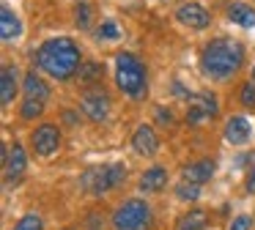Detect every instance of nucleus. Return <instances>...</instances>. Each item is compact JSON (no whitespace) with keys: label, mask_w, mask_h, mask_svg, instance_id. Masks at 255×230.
<instances>
[{"label":"nucleus","mask_w":255,"mask_h":230,"mask_svg":"<svg viewBox=\"0 0 255 230\" xmlns=\"http://www.w3.org/2000/svg\"><path fill=\"white\" fill-rule=\"evenodd\" d=\"M244 63V47L233 38H214L200 52V69L211 80H228Z\"/></svg>","instance_id":"1"},{"label":"nucleus","mask_w":255,"mask_h":230,"mask_svg":"<svg viewBox=\"0 0 255 230\" xmlns=\"http://www.w3.org/2000/svg\"><path fill=\"white\" fill-rule=\"evenodd\" d=\"M39 66L55 80H69V77L77 74V69L83 66V55L80 47L72 38H50L39 47L36 52Z\"/></svg>","instance_id":"2"},{"label":"nucleus","mask_w":255,"mask_h":230,"mask_svg":"<svg viewBox=\"0 0 255 230\" xmlns=\"http://www.w3.org/2000/svg\"><path fill=\"white\" fill-rule=\"evenodd\" d=\"M116 82L124 93L132 99L145 96V69L132 52H118L116 55Z\"/></svg>","instance_id":"3"},{"label":"nucleus","mask_w":255,"mask_h":230,"mask_svg":"<svg viewBox=\"0 0 255 230\" xmlns=\"http://www.w3.org/2000/svg\"><path fill=\"white\" fill-rule=\"evenodd\" d=\"M151 208L143 200H127L113 211V230H148Z\"/></svg>","instance_id":"4"},{"label":"nucleus","mask_w":255,"mask_h":230,"mask_svg":"<svg viewBox=\"0 0 255 230\" xmlns=\"http://www.w3.org/2000/svg\"><path fill=\"white\" fill-rule=\"evenodd\" d=\"M127 181V167L124 164H107V167H91L83 175V186L91 195H105Z\"/></svg>","instance_id":"5"},{"label":"nucleus","mask_w":255,"mask_h":230,"mask_svg":"<svg viewBox=\"0 0 255 230\" xmlns=\"http://www.w3.org/2000/svg\"><path fill=\"white\" fill-rule=\"evenodd\" d=\"M217 115V99L211 93H198L189 99V110H187V123L200 126L206 120H211Z\"/></svg>","instance_id":"6"},{"label":"nucleus","mask_w":255,"mask_h":230,"mask_svg":"<svg viewBox=\"0 0 255 230\" xmlns=\"http://www.w3.org/2000/svg\"><path fill=\"white\" fill-rule=\"evenodd\" d=\"M80 107L91 120H105L107 113H110V96L105 91H88L80 99Z\"/></svg>","instance_id":"7"},{"label":"nucleus","mask_w":255,"mask_h":230,"mask_svg":"<svg viewBox=\"0 0 255 230\" xmlns=\"http://www.w3.org/2000/svg\"><path fill=\"white\" fill-rule=\"evenodd\" d=\"M33 148L36 153H41V156H50V153L58 151V145H61V131H58V126L52 123H41L39 129L33 131Z\"/></svg>","instance_id":"8"},{"label":"nucleus","mask_w":255,"mask_h":230,"mask_svg":"<svg viewBox=\"0 0 255 230\" xmlns=\"http://www.w3.org/2000/svg\"><path fill=\"white\" fill-rule=\"evenodd\" d=\"M176 19L181 22V25H187V27H195V30H203V27H209L211 14L203 8V5H198V3H184V5H178Z\"/></svg>","instance_id":"9"},{"label":"nucleus","mask_w":255,"mask_h":230,"mask_svg":"<svg viewBox=\"0 0 255 230\" xmlns=\"http://www.w3.org/2000/svg\"><path fill=\"white\" fill-rule=\"evenodd\" d=\"M132 145H134V151H137L140 156H154V153L159 151V137H156V131L151 129L148 123H143L132 134Z\"/></svg>","instance_id":"10"},{"label":"nucleus","mask_w":255,"mask_h":230,"mask_svg":"<svg viewBox=\"0 0 255 230\" xmlns=\"http://www.w3.org/2000/svg\"><path fill=\"white\" fill-rule=\"evenodd\" d=\"M25 164H28V159H25V148L19 145V142H14V145L8 148L6 162H3V167H6V181H8V184H11V181H17L19 175L25 173Z\"/></svg>","instance_id":"11"},{"label":"nucleus","mask_w":255,"mask_h":230,"mask_svg":"<svg viewBox=\"0 0 255 230\" xmlns=\"http://www.w3.org/2000/svg\"><path fill=\"white\" fill-rule=\"evenodd\" d=\"M250 134H253V129H250V120L242 118V115H233V118L225 123V140L233 142V145H242V142H247Z\"/></svg>","instance_id":"12"},{"label":"nucleus","mask_w":255,"mask_h":230,"mask_svg":"<svg viewBox=\"0 0 255 230\" xmlns=\"http://www.w3.org/2000/svg\"><path fill=\"white\" fill-rule=\"evenodd\" d=\"M19 33H22L19 16L14 14L8 5H3V8H0V36H3V41H17Z\"/></svg>","instance_id":"13"},{"label":"nucleus","mask_w":255,"mask_h":230,"mask_svg":"<svg viewBox=\"0 0 255 230\" xmlns=\"http://www.w3.org/2000/svg\"><path fill=\"white\" fill-rule=\"evenodd\" d=\"M14 96H17V69L14 66H3V71H0V104L3 107L11 104Z\"/></svg>","instance_id":"14"},{"label":"nucleus","mask_w":255,"mask_h":230,"mask_svg":"<svg viewBox=\"0 0 255 230\" xmlns=\"http://www.w3.org/2000/svg\"><path fill=\"white\" fill-rule=\"evenodd\" d=\"M214 175V162L203 159V162H192L187 167H181V178L184 181H192V184H203Z\"/></svg>","instance_id":"15"},{"label":"nucleus","mask_w":255,"mask_h":230,"mask_svg":"<svg viewBox=\"0 0 255 230\" xmlns=\"http://www.w3.org/2000/svg\"><path fill=\"white\" fill-rule=\"evenodd\" d=\"M167 186V170L165 167H151L140 178V189L143 192H162Z\"/></svg>","instance_id":"16"},{"label":"nucleus","mask_w":255,"mask_h":230,"mask_svg":"<svg viewBox=\"0 0 255 230\" xmlns=\"http://www.w3.org/2000/svg\"><path fill=\"white\" fill-rule=\"evenodd\" d=\"M228 19L242 27H255V8L247 3H231L228 5Z\"/></svg>","instance_id":"17"},{"label":"nucleus","mask_w":255,"mask_h":230,"mask_svg":"<svg viewBox=\"0 0 255 230\" xmlns=\"http://www.w3.org/2000/svg\"><path fill=\"white\" fill-rule=\"evenodd\" d=\"M206 225H209V214L203 208H192L176 222V230H206Z\"/></svg>","instance_id":"18"},{"label":"nucleus","mask_w":255,"mask_h":230,"mask_svg":"<svg viewBox=\"0 0 255 230\" xmlns=\"http://www.w3.org/2000/svg\"><path fill=\"white\" fill-rule=\"evenodd\" d=\"M22 88H25V96H28V99H39V102L50 99V88H47V82L41 80V77H36V74L25 77Z\"/></svg>","instance_id":"19"},{"label":"nucleus","mask_w":255,"mask_h":230,"mask_svg":"<svg viewBox=\"0 0 255 230\" xmlns=\"http://www.w3.org/2000/svg\"><path fill=\"white\" fill-rule=\"evenodd\" d=\"M102 74H105V66H102V63H94V60H85V63L77 69L80 82H85V85H94V82H99Z\"/></svg>","instance_id":"20"},{"label":"nucleus","mask_w":255,"mask_h":230,"mask_svg":"<svg viewBox=\"0 0 255 230\" xmlns=\"http://www.w3.org/2000/svg\"><path fill=\"white\" fill-rule=\"evenodd\" d=\"M121 36V30H118V25L113 19H105L99 27H96V38H107V41H113V38Z\"/></svg>","instance_id":"21"},{"label":"nucleus","mask_w":255,"mask_h":230,"mask_svg":"<svg viewBox=\"0 0 255 230\" xmlns=\"http://www.w3.org/2000/svg\"><path fill=\"white\" fill-rule=\"evenodd\" d=\"M14 230H44V222H41L39 214H25V217L17 222Z\"/></svg>","instance_id":"22"},{"label":"nucleus","mask_w":255,"mask_h":230,"mask_svg":"<svg viewBox=\"0 0 255 230\" xmlns=\"http://www.w3.org/2000/svg\"><path fill=\"white\" fill-rule=\"evenodd\" d=\"M176 195L181 197V200H198L200 189H198V184H192V181H184V184L176 186Z\"/></svg>","instance_id":"23"},{"label":"nucleus","mask_w":255,"mask_h":230,"mask_svg":"<svg viewBox=\"0 0 255 230\" xmlns=\"http://www.w3.org/2000/svg\"><path fill=\"white\" fill-rule=\"evenodd\" d=\"M41 113H44V102H39V99H28V102L22 104V118L25 120L36 118V115H41Z\"/></svg>","instance_id":"24"},{"label":"nucleus","mask_w":255,"mask_h":230,"mask_svg":"<svg viewBox=\"0 0 255 230\" xmlns=\"http://www.w3.org/2000/svg\"><path fill=\"white\" fill-rule=\"evenodd\" d=\"M239 102L244 104V107H255V80L244 82L242 91H239Z\"/></svg>","instance_id":"25"},{"label":"nucleus","mask_w":255,"mask_h":230,"mask_svg":"<svg viewBox=\"0 0 255 230\" xmlns=\"http://www.w3.org/2000/svg\"><path fill=\"white\" fill-rule=\"evenodd\" d=\"M74 22H77V27H88L91 25V5L88 3L77 5V11H74Z\"/></svg>","instance_id":"26"},{"label":"nucleus","mask_w":255,"mask_h":230,"mask_svg":"<svg viewBox=\"0 0 255 230\" xmlns=\"http://www.w3.org/2000/svg\"><path fill=\"white\" fill-rule=\"evenodd\" d=\"M250 225H253V219L250 217H236L231 225V230H250Z\"/></svg>","instance_id":"27"},{"label":"nucleus","mask_w":255,"mask_h":230,"mask_svg":"<svg viewBox=\"0 0 255 230\" xmlns=\"http://www.w3.org/2000/svg\"><path fill=\"white\" fill-rule=\"evenodd\" d=\"M156 120H159L162 126L173 123V113H170V110H156Z\"/></svg>","instance_id":"28"},{"label":"nucleus","mask_w":255,"mask_h":230,"mask_svg":"<svg viewBox=\"0 0 255 230\" xmlns=\"http://www.w3.org/2000/svg\"><path fill=\"white\" fill-rule=\"evenodd\" d=\"M247 192H250V195H255V170L247 175Z\"/></svg>","instance_id":"29"},{"label":"nucleus","mask_w":255,"mask_h":230,"mask_svg":"<svg viewBox=\"0 0 255 230\" xmlns=\"http://www.w3.org/2000/svg\"><path fill=\"white\" fill-rule=\"evenodd\" d=\"M63 118H66V123H72V126H74V120H77V118H74V113H66Z\"/></svg>","instance_id":"30"},{"label":"nucleus","mask_w":255,"mask_h":230,"mask_svg":"<svg viewBox=\"0 0 255 230\" xmlns=\"http://www.w3.org/2000/svg\"><path fill=\"white\" fill-rule=\"evenodd\" d=\"M253 80H255V69H253Z\"/></svg>","instance_id":"31"},{"label":"nucleus","mask_w":255,"mask_h":230,"mask_svg":"<svg viewBox=\"0 0 255 230\" xmlns=\"http://www.w3.org/2000/svg\"><path fill=\"white\" fill-rule=\"evenodd\" d=\"M69 230H72V228H69Z\"/></svg>","instance_id":"32"}]
</instances>
